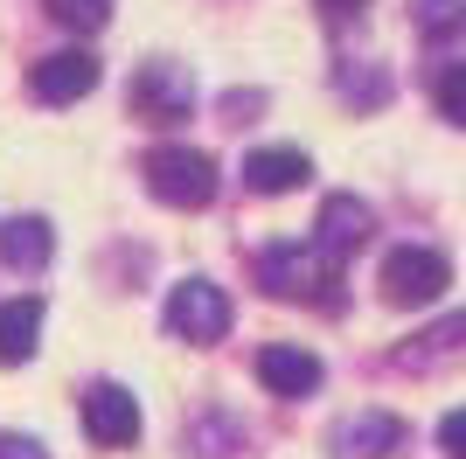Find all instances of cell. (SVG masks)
Instances as JSON below:
<instances>
[{"label": "cell", "mask_w": 466, "mask_h": 459, "mask_svg": "<svg viewBox=\"0 0 466 459\" xmlns=\"http://www.w3.org/2000/svg\"><path fill=\"white\" fill-rule=\"evenodd\" d=\"M439 348H466V313L446 327H431V334H418V348H404V362H425V355H439Z\"/></svg>", "instance_id": "obj_17"}, {"label": "cell", "mask_w": 466, "mask_h": 459, "mask_svg": "<svg viewBox=\"0 0 466 459\" xmlns=\"http://www.w3.org/2000/svg\"><path fill=\"white\" fill-rule=\"evenodd\" d=\"M0 459H49L28 432H0Z\"/></svg>", "instance_id": "obj_19"}, {"label": "cell", "mask_w": 466, "mask_h": 459, "mask_svg": "<svg viewBox=\"0 0 466 459\" xmlns=\"http://www.w3.org/2000/svg\"><path fill=\"white\" fill-rule=\"evenodd\" d=\"M320 355L313 348H292V342H272V348H258V382L272 390V397H313L320 390Z\"/></svg>", "instance_id": "obj_8"}, {"label": "cell", "mask_w": 466, "mask_h": 459, "mask_svg": "<svg viewBox=\"0 0 466 459\" xmlns=\"http://www.w3.org/2000/svg\"><path fill=\"white\" fill-rule=\"evenodd\" d=\"M139 174L167 209H209L216 202V160L202 147H154Z\"/></svg>", "instance_id": "obj_2"}, {"label": "cell", "mask_w": 466, "mask_h": 459, "mask_svg": "<svg viewBox=\"0 0 466 459\" xmlns=\"http://www.w3.org/2000/svg\"><path fill=\"white\" fill-rule=\"evenodd\" d=\"M49 250H56V237H49L42 216H15V223H0V258H7L15 271H42V265H49Z\"/></svg>", "instance_id": "obj_12"}, {"label": "cell", "mask_w": 466, "mask_h": 459, "mask_svg": "<svg viewBox=\"0 0 466 459\" xmlns=\"http://www.w3.org/2000/svg\"><path fill=\"white\" fill-rule=\"evenodd\" d=\"M28 91H35V105H77L84 91H97V56L91 49H56L28 70Z\"/></svg>", "instance_id": "obj_7"}, {"label": "cell", "mask_w": 466, "mask_h": 459, "mask_svg": "<svg viewBox=\"0 0 466 459\" xmlns=\"http://www.w3.org/2000/svg\"><path fill=\"white\" fill-rule=\"evenodd\" d=\"M328 7H334V15H355V7H362V0H328Z\"/></svg>", "instance_id": "obj_20"}, {"label": "cell", "mask_w": 466, "mask_h": 459, "mask_svg": "<svg viewBox=\"0 0 466 459\" xmlns=\"http://www.w3.org/2000/svg\"><path fill=\"white\" fill-rule=\"evenodd\" d=\"M42 342V300H7L0 306V362H28Z\"/></svg>", "instance_id": "obj_13"}, {"label": "cell", "mask_w": 466, "mask_h": 459, "mask_svg": "<svg viewBox=\"0 0 466 459\" xmlns=\"http://www.w3.org/2000/svg\"><path fill=\"white\" fill-rule=\"evenodd\" d=\"M439 112H446L452 126H466V63H446V70H439Z\"/></svg>", "instance_id": "obj_16"}, {"label": "cell", "mask_w": 466, "mask_h": 459, "mask_svg": "<svg viewBox=\"0 0 466 459\" xmlns=\"http://www.w3.org/2000/svg\"><path fill=\"white\" fill-rule=\"evenodd\" d=\"M313 174V160L299 147H251L244 153V189L251 195H292Z\"/></svg>", "instance_id": "obj_10"}, {"label": "cell", "mask_w": 466, "mask_h": 459, "mask_svg": "<svg viewBox=\"0 0 466 459\" xmlns=\"http://www.w3.org/2000/svg\"><path fill=\"white\" fill-rule=\"evenodd\" d=\"M397 439H404V424L390 418V411H362V418L334 424V459H390L397 453Z\"/></svg>", "instance_id": "obj_11"}, {"label": "cell", "mask_w": 466, "mask_h": 459, "mask_svg": "<svg viewBox=\"0 0 466 459\" xmlns=\"http://www.w3.org/2000/svg\"><path fill=\"white\" fill-rule=\"evenodd\" d=\"M439 453H446V459H466V403L439 418Z\"/></svg>", "instance_id": "obj_18"}, {"label": "cell", "mask_w": 466, "mask_h": 459, "mask_svg": "<svg viewBox=\"0 0 466 459\" xmlns=\"http://www.w3.org/2000/svg\"><path fill=\"white\" fill-rule=\"evenodd\" d=\"M410 15L431 42L439 36H466V0H410Z\"/></svg>", "instance_id": "obj_15"}, {"label": "cell", "mask_w": 466, "mask_h": 459, "mask_svg": "<svg viewBox=\"0 0 466 459\" xmlns=\"http://www.w3.org/2000/svg\"><path fill=\"white\" fill-rule=\"evenodd\" d=\"M370 223H376V216H370V202H355V195H328V202H320V230H313V250L341 265L349 250H362Z\"/></svg>", "instance_id": "obj_9"}, {"label": "cell", "mask_w": 466, "mask_h": 459, "mask_svg": "<svg viewBox=\"0 0 466 459\" xmlns=\"http://www.w3.org/2000/svg\"><path fill=\"white\" fill-rule=\"evenodd\" d=\"M42 7H49V21L70 28V36H91V28L112 21V0H42Z\"/></svg>", "instance_id": "obj_14"}, {"label": "cell", "mask_w": 466, "mask_h": 459, "mask_svg": "<svg viewBox=\"0 0 466 459\" xmlns=\"http://www.w3.org/2000/svg\"><path fill=\"white\" fill-rule=\"evenodd\" d=\"M133 112L147 118V126H181V118L195 112V76L181 70V63H147V70L133 76Z\"/></svg>", "instance_id": "obj_5"}, {"label": "cell", "mask_w": 466, "mask_h": 459, "mask_svg": "<svg viewBox=\"0 0 466 459\" xmlns=\"http://www.w3.org/2000/svg\"><path fill=\"white\" fill-rule=\"evenodd\" d=\"M258 286L272 292V300L341 306V271H334V258H320L313 244H265L258 250Z\"/></svg>", "instance_id": "obj_1"}, {"label": "cell", "mask_w": 466, "mask_h": 459, "mask_svg": "<svg viewBox=\"0 0 466 459\" xmlns=\"http://www.w3.org/2000/svg\"><path fill=\"white\" fill-rule=\"evenodd\" d=\"M167 327H175L181 342H223V334H230V300H223V286L181 279V286L167 292Z\"/></svg>", "instance_id": "obj_4"}, {"label": "cell", "mask_w": 466, "mask_h": 459, "mask_svg": "<svg viewBox=\"0 0 466 459\" xmlns=\"http://www.w3.org/2000/svg\"><path fill=\"white\" fill-rule=\"evenodd\" d=\"M446 286H452V265L425 244H397L383 258V300L390 306H431Z\"/></svg>", "instance_id": "obj_3"}, {"label": "cell", "mask_w": 466, "mask_h": 459, "mask_svg": "<svg viewBox=\"0 0 466 459\" xmlns=\"http://www.w3.org/2000/svg\"><path fill=\"white\" fill-rule=\"evenodd\" d=\"M84 432H91L97 445H133L139 439V397L126 390V382H91L84 390Z\"/></svg>", "instance_id": "obj_6"}]
</instances>
